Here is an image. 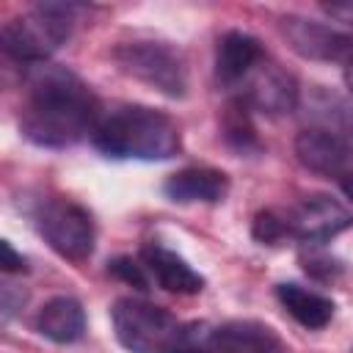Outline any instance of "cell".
<instances>
[{"label":"cell","instance_id":"obj_1","mask_svg":"<svg viewBox=\"0 0 353 353\" xmlns=\"http://www.w3.org/2000/svg\"><path fill=\"white\" fill-rule=\"evenodd\" d=\"M102 108L80 74L61 63H36L25 72L19 130L44 149H66L91 138Z\"/></svg>","mask_w":353,"mask_h":353},{"label":"cell","instance_id":"obj_2","mask_svg":"<svg viewBox=\"0 0 353 353\" xmlns=\"http://www.w3.org/2000/svg\"><path fill=\"white\" fill-rule=\"evenodd\" d=\"M91 143L113 160H168L182 149L174 119L146 105H113L102 110Z\"/></svg>","mask_w":353,"mask_h":353},{"label":"cell","instance_id":"obj_3","mask_svg":"<svg viewBox=\"0 0 353 353\" xmlns=\"http://www.w3.org/2000/svg\"><path fill=\"white\" fill-rule=\"evenodd\" d=\"M83 6L74 3H41L22 17H14L0 30V44L8 58L22 66L47 63V58L72 36Z\"/></svg>","mask_w":353,"mask_h":353},{"label":"cell","instance_id":"obj_4","mask_svg":"<svg viewBox=\"0 0 353 353\" xmlns=\"http://www.w3.org/2000/svg\"><path fill=\"white\" fill-rule=\"evenodd\" d=\"M116 339L130 353H182L188 323L176 320L168 309L141 301L119 298L110 309Z\"/></svg>","mask_w":353,"mask_h":353},{"label":"cell","instance_id":"obj_5","mask_svg":"<svg viewBox=\"0 0 353 353\" xmlns=\"http://www.w3.org/2000/svg\"><path fill=\"white\" fill-rule=\"evenodd\" d=\"M113 61L119 69L143 85L165 94V97H185L188 91V66L182 52L163 39H130L116 44Z\"/></svg>","mask_w":353,"mask_h":353},{"label":"cell","instance_id":"obj_6","mask_svg":"<svg viewBox=\"0 0 353 353\" xmlns=\"http://www.w3.org/2000/svg\"><path fill=\"white\" fill-rule=\"evenodd\" d=\"M36 232L44 243L69 262H85L94 251V221L85 207L63 196H47L33 210Z\"/></svg>","mask_w":353,"mask_h":353},{"label":"cell","instance_id":"obj_7","mask_svg":"<svg viewBox=\"0 0 353 353\" xmlns=\"http://www.w3.org/2000/svg\"><path fill=\"white\" fill-rule=\"evenodd\" d=\"M182 353H287L279 334L256 320L188 323Z\"/></svg>","mask_w":353,"mask_h":353},{"label":"cell","instance_id":"obj_8","mask_svg":"<svg viewBox=\"0 0 353 353\" xmlns=\"http://www.w3.org/2000/svg\"><path fill=\"white\" fill-rule=\"evenodd\" d=\"M281 215H284L287 237L301 243H328L331 237H336L353 223V215L325 193L303 196L298 204H292Z\"/></svg>","mask_w":353,"mask_h":353},{"label":"cell","instance_id":"obj_9","mask_svg":"<svg viewBox=\"0 0 353 353\" xmlns=\"http://www.w3.org/2000/svg\"><path fill=\"white\" fill-rule=\"evenodd\" d=\"M234 99L245 102L251 110L270 113V116L290 113V110H295V105H298V83H295V77H292L287 69H281L276 61L265 58V61L240 83V88L234 91Z\"/></svg>","mask_w":353,"mask_h":353},{"label":"cell","instance_id":"obj_10","mask_svg":"<svg viewBox=\"0 0 353 353\" xmlns=\"http://www.w3.org/2000/svg\"><path fill=\"white\" fill-rule=\"evenodd\" d=\"M281 33L287 36L290 47L312 61H350L353 58V36L317 22L306 17H284L281 19Z\"/></svg>","mask_w":353,"mask_h":353},{"label":"cell","instance_id":"obj_11","mask_svg":"<svg viewBox=\"0 0 353 353\" xmlns=\"http://www.w3.org/2000/svg\"><path fill=\"white\" fill-rule=\"evenodd\" d=\"M295 154L301 160L303 168L314 171V174H323V176H342L347 163H350V154H353V146L345 135L328 130V127H306L298 132L295 138Z\"/></svg>","mask_w":353,"mask_h":353},{"label":"cell","instance_id":"obj_12","mask_svg":"<svg viewBox=\"0 0 353 353\" xmlns=\"http://www.w3.org/2000/svg\"><path fill=\"white\" fill-rule=\"evenodd\" d=\"M268 58L259 39L245 30H229L221 36L215 50V80L226 91H237L240 83Z\"/></svg>","mask_w":353,"mask_h":353},{"label":"cell","instance_id":"obj_13","mask_svg":"<svg viewBox=\"0 0 353 353\" xmlns=\"http://www.w3.org/2000/svg\"><path fill=\"white\" fill-rule=\"evenodd\" d=\"M141 265L146 268L149 279H154L163 290L176 292V295H196L204 290V279L201 273H196L188 259H182L176 251L165 248L163 243L152 240L141 245Z\"/></svg>","mask_w":353,"mask_h":353},{"label":"cell","instance_id":"obj_14","mask_svg":"<svg viewBox=\"0 0 353 353\" xmlns=\"http://www.w3.org/2000/svg\"><path fill=\"white\" fill-rule=\"evenodd\" d=\"M163 190L171 201H179V204H193V201L218 204L229 193V176L210 165H190L171 174Z\"/></svg>","mask_w":353,"mask_h":353},{"label":"cell","instance_id":"obj_15","mask_svg":"<svg viewBox=\"0 0 353 353\" xmlns=\"http://www.w3.org/2000/svg\"><path fill=\"white\" fill-rule=\"evenodd\" d=\"M33 328L55 345H72L85 334V312L77 298L55 295L36 312Z\"/></svg>","mask_w":353,"mask_h":353},{"label":"cell","instance_id":"obj_16","mask_svg":"<svg viewBox=\"0 0 353 353\" xmlns=\"http://www.w3.org/2000/svg\"><path fill=\"white\" fill-rule=\"evenodd\" d=\"M276 298L279 303L290 312L292 320H298L303 328H325L334 317V301L314 292V290H306L301 284H279L276 287Z\"/></svg>","mask_w":353,"mask_h":353},{"label":"cell","instance_id":"obj_17","mask_svg":"<svg viewBox=\"0 0 353 353\" xmlns=\"http://www.w3.org/2000/svg\"><path fill=\"white\" fill-rule=\"evenodd\" d=\"M223 138L234 152H243V154L259 149V138H256V130L251 121V108L234 97L223 113Z\"/></svg>","mask_w":353,"mask_h":353},{"label":"cell","instance_id":"obj_18","mask_svg":"<svg viewBox=\"0 0 353 353\" xmlns=\"http://www.w3.org/2000/svg\"><path fill=\"white\" fill-rule=\"evenodd\" d=\"M254 240L265 243V245H276L287 237V226H284V215L276 210H265L254 218Z\"/></svg>","mask_w":353,"mask_h":353},{"label":"cell","instance_id":"obj_19","mask_svg":"<svg viewBox=\"0 0 353 353\" xmlns=\"http://www.w3.org/2000/svg\"><path fill=\"white\" fill-rule=\"evenodd\" d=\"M108 273H113L116 279L127 281L130 287L135 290H149V273L146 268L141 265V259H132V256H116L113 262H108Z\"/></svg>","mask_w":353,"mask_h":353},{"label":"cell","instance_id":"obj_20","mask_svg":"<svg viewBox=\"0 0 353 353\" xmlns=\"http://www.w3.org/2000/svg\"><path fill=\"white\" fill-rule=\"evenodd\" d=\"M303 268H306V273H312L317 279H334V273L339 270V265L331 256H317V254L303 256Z\"/></svg>","mask_w":353,"mask_h":353},{"label":"cell","instance_id":"obj_21","mask_svg":"<svg viewBox=\"0 0 353 353\" xmlns=\"http://www.w3.org/2000/svg\"><path fill=\"white\" fill-rule=\"evenodd\" d=\"M22 303H25V290L6 281L3 284V320H11V314L22 309Z\"/></svg>","mask_w":353,"mask_h":353},{"label":"cell","instance_id":"obj_22","mask_svg":"<svg viewBox=\"0 0 353 353\" xmlns=\"http://www.w3.org/2000/svg\"><path fill=\"white\" fill-rule=\"evenodd\" d=\"M28 265H25V256L22 254H17L14 248H11V243L6 240L3 243V270L6 273H22Z\"/></svg>","mask_w":353,"mask_h":353},{"label":"cell","instance_id":"obj_23","mask_svg":"<svg viewBox=\"0 0 353 353\" xmlns=\"http://www.w3.org/2000/svg\"><path fill=\"white\" fill-rule=\"evenodd\" d=\"M323 11H325L328 17H334V19H339V22L353 25V0H342V3H325V6H323Z\"/></svg>","mask_w":353,"mask_h":353},{"label":"cell","instance_id":"obj_24","mask_svg":"<svg viewBox=\"0 0 353 353\" xmlns=\"http://www.w3.org/2000/svg\"><path fill=\"white\" fill-rule=\"evenodd\" d=\"M339 185H342V193L353 201V171H345V174L339 176Z\"/></svg>","mask_w":353,"mask_h":353},{"label":"cell","instance_id":"obj_25","mask_svg":"<svg viewBox=\"0 0 353 353\" xmlns=\"http://www.w3.org/2000/svg\"><path fill=\"white\" fill-rule=\"evenodd\" d=\"M345 83H347V88H350V94H353V58L345 63Z\"/></svg>","mask_w":353,"mask_h":353}]
</instances>
